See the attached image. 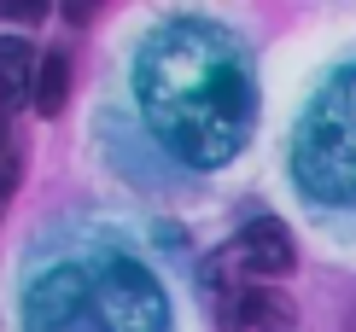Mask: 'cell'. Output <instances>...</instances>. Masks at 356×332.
<instances>
[{
	"instance_id": "cell-1",
	"label": "cell",
	"mask_w": 356,
	"mask_h": 332,
	"mask_svg": "<svg viewBox=\"0 0 356 332\" xmlns=\"http://www.w3.org/2000/svg\"><path fill=\"white\" fill-rule=\"evenodd\" d=\"M146 128L187 169H222L251 140L257 88L240 41L211 18H164L135 53Z\"/></svg>"
},
{
	"instance_id": "cell-2",
	"label": "cell",
	"mask_w": 356,
	"mask_h": 332,
	"mask_svg": "<svg viewBox=\"0 0 356 332\" xmlns=\"http://www.w3.org/2000/svg\"><path fill=\"white\" fill-rule=\"evenodd\" d=\"M292 169L309 199L356 210V65L316 88L292 140Z\"/></svg>"
},
{
	"instance_id": "cell-3",
	"label": "cell",
	"mask_w": 356,
	"mask_h": 332,
	"mask_svg": "<svg viewBox=\"0 0 356 332\" xmlns=\"http://www.w3.org/2000/svg\"><path fill=\"white\" fill-rule=\"evenodd\" d=\"M88 315L106 332H170V309H164L158 280L140 263H123V256L88 280Z\"/></svg>"
},
{
	"instance_id": "cell-4",
	"label": "cell",
	"mask_w": 356,
	"mask_h": 332,
	"mask_svg": "<svg viewBox=\"0 0 356 332\" xmlns=\"http://www.w3.org/2000/svg\"><path fill=\"white\" fill-rule=\"evenodd\" d=\"M216 263L228 268V274H257V280H269V274H292V268H298V251H292V233L280 228V222L257 216L228 251L216 256Z\"/></svg>"
},
{
	"instance_id": "cell-5",
	"label": "cell",
	"mask_w": 356,
	"mask_h": 332,
	"mask_svg": "<svg viewBox=\"0 0 356 332\" xmlns=\"http://www.w3.org/2000/svg\"><path fill=\"white\" fill-rule=\"evenodd\" d=\"M216 326L222 332H292L298 326V304L269 285H240V292L216 297Z\"/></svg>"
},
{
	"instance_id": "cell-6",
	"label": "cell",
	"mask_w": 356,
	"mask_h": 332,
	"mask_svg": "<svg viewBox=\"0 0 356 332\" xmlns=\"http://www.w3.org/2000/svg\"><path fill=\"white\" fill-rule=\"evenodd\" d=\"M35 76H41V53L18 35H0V105L35 99Z\"/></svg>"
},
{
	"instance_id": "cell-7",
	"label": "cell",
	"mask_w": 356,
	"mask_h": 332,
	"mask_svg": "<svg viewBox=\"0 0 356 332\" xmlns=\"http://www.w3.org/2000/svg\"><path fill=\"white\" fill-rule=\"evenodd\" d=\"M65 99H70V58L65 53H47L41 58V76H35V111L41 117H53V111H65Z\"/></svg>"
},
{
	"instance_id": "cell-8",
	"label": "cell",
	"mask_w": 356,
	"mask_h": 332,
	"mask_svg": "<svg viewBox=\"0 0 356 332\" xmlns=\"http://www.w3.org/2000/svg\"><path fill=\"white\" fill-rule=\"evenodd\" d=\"M47 6L41 0H0V24H41Z\"/></svg>"
}]
</instances>
